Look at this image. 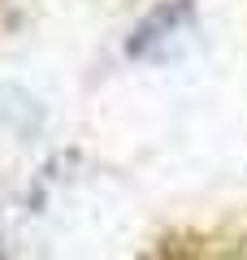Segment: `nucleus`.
<instances>
[{
    "instance_id": "f257e3e1",
    "label": "nucleus",
    "mask_w": 247,
    "mask_h": 260,
    "mask_svg": "<svg viewBox=\"0 0 247 260\" xmlns=\"http://www.w3.org/2000/svg\"><path fill=\"white\" fill-rule=\"evenodd\" d=\"M204 260H247V243H226V247L204 251Z\"/></svg>"
}]
</instances>
